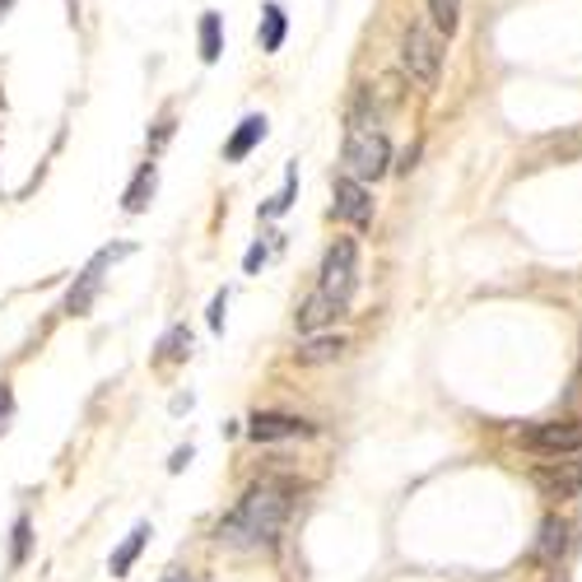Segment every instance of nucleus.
Wrapping results in <instances>:
<instances>
[{"label": "nucleus", "mask_w": 582, "mask_h": 582, "mask_svg": "<svg viewBox=\"0 0 582 582\" xmlns=\"http://www.w3.org/2000/svg\"><path fill=\"white\" fill-rule=\"evenodd\" d=\"M294 513V485L285 480H261L238 499V508L219 522V541L234 545V550H261V545H275L285 522Z\"/></svg>", "instance_id": "obj_1"}, {"label": "nucleus", "mask_w": 582, "mask_h": 582, "mask_svg": "<svg viewBox=\"0 0 582 582\" xmlns=\"http://www.w3.org/2000/svg\"><path fill=\"white\" fill-rule=\"evenodd\" d=\"M387 164H392V145H387V135L373 131V127H349L345 135V168L349 178L359 182H378Z\"/></svg>", "instance_id": "obj_2"}, {"label": "nucleus", "mask_w": 582, "mask_h": 582, "mask_svg": "<svg viewBox=\"0 0 582 582\" xmlns=\"http://www.w3.org/2000/svg\"><path fill=\"white\" fill-rule=\"evenodd\" d=\"M401 66L419 90H433L438 84V75H443V47H438L429 28L411 24V33H405V43H401Z\"/></svg>", "instance_id": "obj_3"}, {"label": "nucleus", "mask_w": 582, "mask_h": 582, "mask_svg": "<svg viewBox=\"0 0 582 582\" xmlns=\"http://www.w3.org/2000/svg\"><path fill=\"white\" fill-rule=\"evenodd\" d=\"M355 285H359V247H355V238H336V242H331V252H326V261H322V280H317V289H326L336 304L349 308Z\"/></svg>", "instance_id": "obj_4"}, {"label": "nucleus", "mask_w": 582, "mask_h": 582, "mask_svg": "<svg viewBox=\"0 0 582 582\" xmlns=\"http://www.w3.org/2000/svg\"><path fill=\"white\" fill-rule=\"evenodd\" d=\"M522 448L545 452V456H569L582 452V419H550V425H536L522 433Z\"/></svg>", "instance_id": "obj_5"}, {"label": "nucleus", "mask_w": 582, "mask_h": 582, "mask_svg": "<svg viewBox=\"0 0 582 582\" xmlns=\"http://www.w3.org/2000/svg\"><path fill=\"white\" fill-rule=\"evenodd\" d=\"M121 257H131V242H117V247H103V252L84 266V275H80V285L70 289V298H66V312L70 317H80V312H90V304H94V294H98V285H103V271L112 266V261H121Z\"/></svg>", "instance_id": "obj_6"}, {"label": "nucleus", "mask_w": 582, "mask_h": 582, "mask_svg": "<svg viewBox=\"0 0 582 582\" xmlns=\"http://www.w3.org/2000/svg\"><path fill=\"white\" fill-rule=\"evenodd\" d=\"M536 489L545 494V499H578L582 494V452H573V456H563V462H555V466H541L536 471Z\"/></svg>", "instance_id": "obj_7"}, {"label": "nucleus", "mask_w": 582, "mask_h": 582, "mask_svg": "<svg viewBox=\"0 0 582 582\" xmlns=\"http://www.w3.org/2000/svg\"><path fill=\"white\" fill-rule=\"evenodd\" d=\"M331 215L355 228H368L373 224V197H368V187L359 178H336V205H331Z\"/></svg>", "instance_id": "obj_8"}, {"label": "nucleus", "mask_w": 582, "mask_h": 582, "mask_svg": "<svg viewBox=\"0 0 582 582\" xmlns=\"http://www.w3.org/2000/svg\"><path fill=\"white\" fill-rule=\"evenodd\" d=\"M247 433H252V443H280V438H312V425L298 415H280V411H257L252 425H247Z\"/></svg>", "instance_id": "obj_9"}, {"label": "nucleus", "mask_w": 582, "mask_h": 582, "mask_svg": "<svg viewBox=\"0 0 582 582\" xmlns=\"http://www.w3.org/2000/svg\"><path fill=\"white\" fill-rule=\"evenodd\" d=\"M336 317H345V304H336V298H331L326 289H312L304 304H298L294 322H298V331H304V336H317V331L331 326Z\"/></svg>", "instance_id": "obj_10"}, {"label": "nucleus", "mask_w": 582, "mask_h": 582, "mask_svg": "<svg viewBox=\"0 0 582 582\" xmlns=\"http://www.w3.org/2000/svg\"><path fill=\"white\" fill-rule=\"evenodd\" d=\"M569 532H573V526L563 522V518H545V522H541V536H536V550H532L536 563L555 569V563L569 555Z\"/></svg>", "instance_id": "obj_11"}, {"label": "nucleus", "mask_w": 582, "mask_h": 582, "mask_svg": "<svg viewBox=\"0 0 582 582\" xmlns=\"http://www.w3.org/2000/svg\"><path fill=\"white\" fill-rule=\"evenodd\" d=\"M261 140H266V117H242L238 121V131H234V140H228V145H224V158H228V164H242V158L247 154H252L257 145H261Z\"/></svg>", "instance_id": "obj_12"}, {"label": "nucleus", "mask_w": 582, "mask_h": 582, "mask_svg": "<svg viewBox=\"0 0 582 582\" xmlns=\"http://www.w3.org/2000/svg\"><path fill=\"white\" fill-rule=\"evenodd\" d=\"M154 187H158V168L154 164H140V173L131 178V187H127V215H145L150 210V201H154Z\"/></svg>", "instance_id": "obj_13"}, {"label": "nucleus", "mask_w": 582, "mask_h": 582, "mask_svg": "<svg viewBox=\"0 0 582 582\" xmlns=\"http://www.w3.org/2000/svg\"><path fill=\"white\" fill-rule=\"evenodd\" d=\"M345 355V341L341 336H312V341H304L294 349V364H304V368H312V364H331V359H341Z\"/></svg>", "instance_id": "obj_14"}, {"label": "nucleus", "mask_w": 582, "mask_h": 582, "mask_svg": "<svg viewBox=\"0 0 582 582\" xmlns=\"http://www.w3.org/2000/svg\"><path fill=\"white\" fill-rule=\"evenodd\" d=\"M150 536H154V532H150V522H140L135 532H131L127 541H121V550L112 555V578H127V573H131V563H135V559H140V550L150 545Z\"/></svg>", "instance_id": "obj_15"}, {"label": "nucleus", "mask_w": 582, "mask_h": 582, "mask_svg": "<svg viewBox=\"0 0 582 582\" xmlns=\"http://www.w3.org/2000/svg\"><path fill=\"white\" fill-rule=\"evenodd\" d=\"M224 57V28H219V14L205 10L201 14V61H219Z\"/></svg>", "instance_id": "obj_16"}, {"label": "nucleus", "mask_w": 582, "mask_h": 582, "mask_svg": "<svg viewBox=\"0 0 582 582\" xmlns=\"http://www.w3.org/2000/svg\"><path fill=\"white\" fill-rule=\"evenodd\" d=\"M280 47H285V10L266 5V14H261V51H280Z\"/></svg>", "instance_id": "obj_17"}, {"label": "nucleus", "mask_w": 582, "mask_h": 582, "mask_svg": "<svg viewBox=\"0 0 582 582\" xmlns=\"http://www.w3.org/2000/svg\"><path fill=\"white\" fill-rule=\"evenodd\" d=\"M429 14H433V28L452 38L456 28H462V0H429Z\"/></svg>", "instance_id": "obj_18"}, {"label": "nucleus", "mask_w": 582, "mask_h": 582, "mask_svg": "<svg viewBox=\"0 0 582 582\" xmlns=\"http://www.w3.org/2000/svg\"><path fill=\"white\" fill-rule=\"evenodd\" d=\"M191 355V331L187 326H173L164 341H158V359H168V364H178Z\"/></svg>", "instance_id": "obj_19"}, {"label": "nucleus", "mask_w": 582, "mask_h": 582, "mask_svg": "<svg viewBox=\"0 0 582 582\" xmlns=\"http://www.w3.org/2000/svg\"><path fill=\"white\" fill-rule=\"evenodd\" d=\"M294 191H298V168H289L285 173V187H280V197L266 205V210H261V215H266V219H275V215H285V210L294 205Z\"/></svg>", "instance_id": "obj_20"}, {"label": "nucleus", "mask_w": 582, "mask_h": 582, "mask_svg": "<svg viewBox=\"0 0 582 582\" xmlns=\"http://www.w3.org/2000/svg\"><path fill=\"white\" fill-rule=\"evenodd\" d=\"M28 545H33V522L28 518H14V550H10V563L20 569V563L28 559Z\"/></svg>", "instance_id": "obj_21"}, {"label": "nucleus", "mask_w": 582, "mask_h": 582, "mask_svg": "<svg viewBox=\"0 0 582 582\" xmlns=\"http://www.w3.org/2000/svg\"><path fill=\"white\" fill-rule=\"evenodd\" d=\"M10 415H14V396H10V382H0V433L10 429Z\"/></svg>", "instance_id": "obj_22"}, {"label": "nucleus", "mask_w": 582, "mask_h": 582, "mask_svg": "<svg viewBox=\"0 0 582 582\" xmlns=\"http://www.w3.org/2000/svg\"><path fill=\"white\" fill-rule=\"evenodd\" d=\"M224 308H228V294L219 289L215 304H210V326H215V331H224Z\"/></svg>", "instance_id": "obj_23"}, {"label": "nucleus", "mask_w": 582, "mask_h": 582, "mask_svg": "<svg viewBox=\"0 0 582 582\" xmlns=\"http://www.w3.org/2000/svg\"><path fill=\"white\" fill-rule=\"evenodd\" d=\"M261 261H266V247H261V242H257V247H252V252H247V257H242V266H247V271H257V266H261Z\"/></svg>", "instance_id": "obj_24"}, {"label": "nucleus", "mask_w": 582, "mask_h": 582, "mask_svg": "<svg viewBox=\"0 0 582 582\" xmlns=\"http://www.w3.org/2000/svg\"><path fill=\"white\" fill-rule=\"evenodd\" d=\"M191 462V448H178V452H173V462H168V471H182Z\"/></svg>", "instance_id": "obj_25"}, {"label": "nucleus", "mask_w": 582, "mask_h": 582, "mask_svg": "<svg viewBox=\"0 0 582 582\" xmlns=\"http://www.w3.org/2000/svg\"><path fill=\"white\" fill-rule=\"evenodd\" d=\"M164 582H205V578H197V573H182V569H178V573H168Z\"/></svg>", "instance_id": "obj_26"}, {"label": "nucleus", "mask_w": 582, "mask_h": 582, "mask_svg": "<svg viewBox=\"0 0 582 582\" xmlns=\"http://www.w3.org/2000/svg\"><path fill=\"white\" fill-rule=\"evenodd\" d=\"M5 10H10V0H0V14H5Z\"/></svg>", "instance_id": "obj_27"}]
</instances>
